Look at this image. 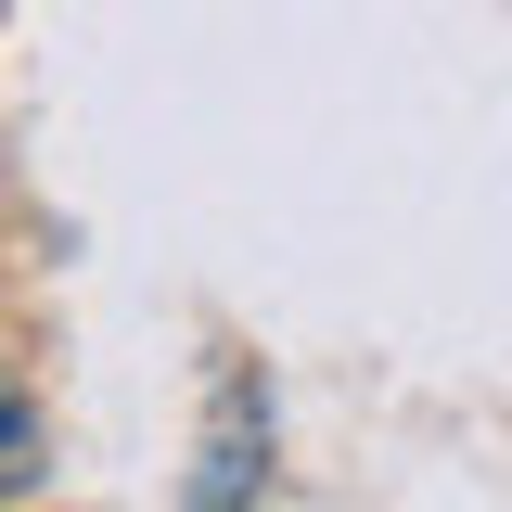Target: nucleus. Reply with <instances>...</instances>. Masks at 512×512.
<instances>
[{"label": "nucleus", "mask_w": 512, "mask_h": 512, "mask_svg": "<svg viewBox=\"0 0 512 512\" xmlns=\"http://www.w3.org/2000/svg\"><path fill=\"white\" fill-rule=\"evenodd\" d=\"M39 461H52V423H39L26 372L0 359V500H13V487H39Z\"/></svg>", "instance_id": "f257e3e1"}]
</instances>
